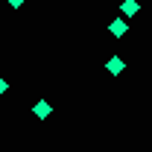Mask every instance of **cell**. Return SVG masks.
<instances>
[{"label": "cell", "instance_id": "cell-1", "mask_svg": "<svg viewBox=\"0 0 152 152\" xmlns=\"http://www.w3.org/2000/svg\"><path fill=\"white\" fill-rule=\"evenodd\" d=\"M105 67H108V73H114V76H117V73H123V70H126V61H123L120 56H111Z\"/></svg>", "mask_w": 152, "mask_h": 152}, {"label": "cell", "instance_id": "cell-2", "mask_svg": "<svg viewBox=\"0 0 152 152\" xmlns=\"http://www.w3.org/2000/svg\"><path fill=\"white\" fill-rule=\"evenodd\" d=\"M32 111H35V117H38V120H47L53 108H50V102H47V99H38V102H35V108H32Z\"/></svg>", "mask_w": 152, "mask_h": 152}, {"label": "cell", "instance_id": "cell-3", "mask_svg": "<svg viewBox=\"0 0 152 152\" xmlns=\"http://www.w3.org/2000/svg\"><path fill=\"white\" fill-rule=\"evenodd\" d=\"M108 29H111V35H117V38H120V35H126V29H129V26H126V20H120V18H117L111 26H108Z\"/></svg>", "mask_w": 152, "mask_h": 152}, {"label": "cell", "instance_id": "cell-4", "mask_svg": "<svg viewBox=\"0 0 152 152\" xmlns=\"http://www.w3.org/2000/svg\"><path fill=\"white\" fill-rule=\"evenodd\" d=\"M123 12H126V15H134V12H137V3H134V0H126V3H123Z\"/></svg>", "mask_w": 152, "mask_h": 152}, {"label": "cell", "instance_id": "cell-5", "mask_svg": "<svg viewBox=\"0 0 152 152\" xmlns=\"http://www.w3.org/2000/svg\"><path fill=\"white\" fill-rule=\"evenodd\" d=\"M6 91H9V85H6V79H3V76H0V96L6 94Z\"/></svg>", "mask_w": 152, "mask_h": 152}, {"label": "cell", "instance_id": "cell-6", "mask_svg": "<svg viewBox=\"0 0 152 152\" xmlns=\"http://www.w3.org/2000/svg\"><path fill=\"white\" fill-rule=\"evenodd\" d=\"M6 3H9V6H15V9H18V6H23V0H6Z\"/></svg>", "mask_w": 152, "mask_h": 152}]
</instances>
